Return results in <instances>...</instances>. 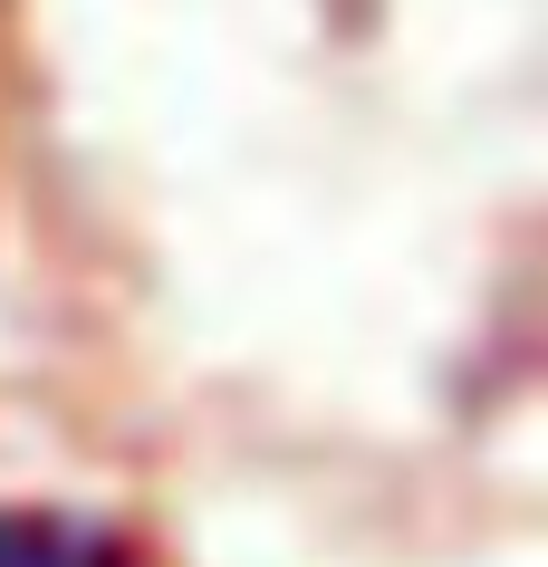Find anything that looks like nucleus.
I'll list each match as a JSON object with an SVG mask.
<instances>
[{
    "label": "nucleus",
    "mask_w": 548,
    "mask_h": 567,
    "mask_svg": "<svg viewBox=\"0 0 548 567\" xmlns=\"http://www.w3.org/2000/svg\"><path fill=\"white\" fill-rule=\"evenodd\" d=\"M0 567H154V558L125 529H106V519L0 501Z\"/></svg>",
    "instance_id": "f257e3e1"
}]
</instances>
